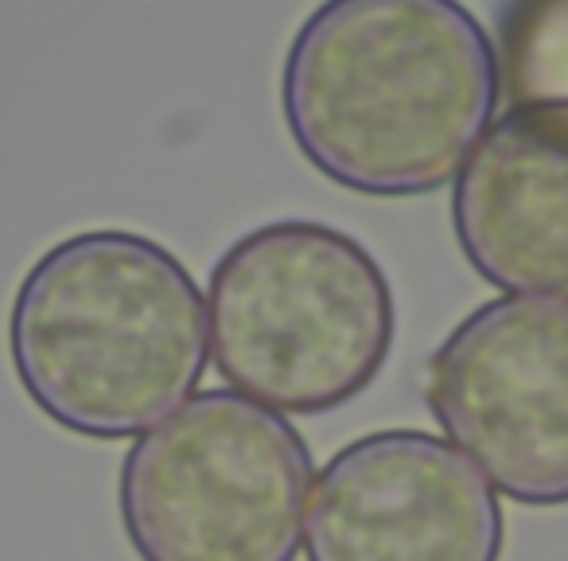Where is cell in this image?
<instances>
[{
  "label": "cell",
  "instance_id": "cell-3",
  "mask_svg": "<svg viewBox=\"0 0 568 561\" xmlns=\"http://www.w3.org/2000/svg\"><path fill=\"white\" fill-rule=\"evenodd\" d=\"M211 359L230 390L276 413H332L394 348L386 269L347 230L281 219L242 234L206 285Z\"/></svg>",
  "mask_w": 568,
  "mask_h": 561
},
{
  "label": "cell",
  "instance_id": "cell-1",
  "mask_svg": "<svg viewBox=\"0 0 568 561\" xmlns=\"http://www.w3.org/2000/svg\"><path fill=\"white\" fill-rule=\"evenodd\" d=\"M495 106V40L464 0H320L281 71L296 149L358 196L452 183Z\"/></svg>",
  "mask_w": 568,
  "mask_h": 561
},
{
  "label": "cell",
  "instance_id": "cell-7",
  "mask_svg": "<svg viewBox=\"0 0 568 561\" xmlns=\"http://www.w3.org/2000/svg\"><path fill=\"white\" fill-rule=\"evenodd\" d=\"M459 250L510 297L568 301V102L510 106L452 188Z\"/></svg>",
  "mask_w": 568,
  "mask_h": 561
},
{
  "label": "cell",
  "instance_id": "cell-8",
  "mask_svg": "<svg viewBox=\"0 0 568 561\" xmlns=\"http://www.w3.org/2000/svg\"><path fill=\"white\" fill-rule=\"evenodd\" d=\"M495 56L510 106L568 102V0H510Z\"/></svg>",
  "mask_w": 568,
  "mask_h": 561
},
{
  "label": "cell",
  "instance_id": "cell-6",
  "mask_svg": "<svg viewBox=\"0 0 568 561\" xmlns=\"http://www.w3.org/2000/svg\"><path fill=\"white\" fill-rule=\"evenodd\" d=\"M308 561H498L490 480L448 441L382 429L339 449L304 511Z\"/></svg>",
  "mask_w": 568,
  "mask_h": 561
},
{
  "label": "cell",
  "instance_id": "cell-5",
  "mask_svg": "<svg viewBox=\"0 0 568 561\" xmlns=\"http://www.w3.org/2000/svg\"><path fill=\"white\" fill-rule=\"evenodd\" d=\"M428 410L506 499L568 503V301L498 297L428 363Z\"/></svg>",
  "mask_w": 568,
  "mask_h": 561
},
{
  "label": "cell",
  "instance_id": "cell-2",
  "mask_svg": "<svg viewBox=\"0 0 568 561\" xmlns=\"http://www.w3.org/2000/svg\"><path fill=\"white\" fill-rule=\"evenodd\" d=\"M9 351L43 418L90 441H125L195 394L211 359L206 301L168 246L82 230L24 273Z\"/></svg>",
  "mask_w": 568,
  "mask_h": 561
},
{
  "label": "cell",
  "instance_id": "cell-4",
  "mask_svg": "<svg viewBox=\"0 0 568 561\" xmlns=\"http://www.w3.org/2000/svg\"><path fill=\"white\" fill-rule=\"evenodd\" d=\"M312 452L284 413L191 394L121 460L118 507L141 561H296Z\"/></svg>",
  "mask_w": 568,
  "mask_h": 561
}]
</instances>
